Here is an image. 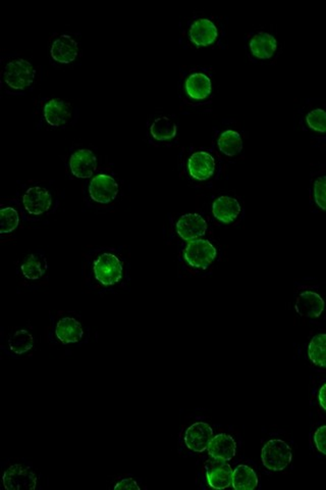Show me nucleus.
Returning <instances> with one entry per match:
<instances>
[{
  "instance_id": "nucleus-27",
  "label": "nucleus",
  "mask_w": 326,
  "mask_h": 490,
  "mask_svg": "<svg viewBox=\"0 0 326 490\" xmlns=\"http://www.w3.org/2000/svg\"><path fill=\"white\" fill-rule=\"evenodd\" d=\"M308 356L315 366L326 368V334H318L310 341Z\"/></svg>"
},
{
  "instance_id": "nucleus-3",
  "label": "nucleus",
  "mask_w": 326,
  "mask_h": 490,
  "mask_svg": "<svg viewBox=\"0 0 326 490\" xmlns=\"http://www.w3.org/2000/svg\"><path fill=\"white\" fill-rule=\"evenodd\" d=\"M42 475L23 459H10L1 470V482L8 490H36L40 487Z\"/></svg>"
},
{
  "instance_id": "nucleus-4",
  "label": "nucleus",
  "mask_w": 326,
  "mask_h": 490,
  "mask_svg": "<svg viewBox=\"0 0 326 490\" xmlns=\"http://www.w3.org/2000/svg\"><path fill=\"white\" fill-rule=\"evenodd\" d=\"M36 80V71L32 63L25 58H14L4 65L2 82L6 89L23 92L29 89Z\"/></svg>"
},
{
  "instance_id": "nucleus-21",
  "label": "nucleus",
  "mask_w": 326,
  "mask_h": 490,
  "mask_svg": "<svg viewBox=\"0 0 326 490\" xmlns=\"http://www.w3.org/2000/svg\"><path fill=\"white\" fill-rule=\"evenodd\" d=\"M212 214L222 224H231L241 214L240 203L229 196H220L212 205Z\"/></svg>"
},
{
  "instance_id": "nucleus-18",
  "label": "nucleus",
  "mask_w": 326,
  "mask_h": 490,
  "mask_svg": "<svg viewBox=\"0 0 326 490\" xmlns=\"http://www.w3.org/2000/svg\"><path fill=\"white\" fill-rule=\"evenodd\" d=\"M190 176L197 181H206L215 172V159L210 153L197 152L188 161Z\"/></svg>"
},
{
  "instance_id": "nucleus-12",
  "label": "nucleus",
  "mask_w": 326,
  "mask_h": 490,
  "mask_svg": "<svg viewBox=\"0 0 326 490\" xmlns=\"http://www.w3.org/2000/svg\"><path fill=\"white\" fill-rule=\"evenodd\" d=\"M67 167L74 178H93L97 172L98 159L95 153L88 148H80L72 153Z\"/></svg>"
},
{
  "instance_id": "nucleus-7",
  "label": "nucleus",
  "mask_w": 326,
  "mask_h": 490,
  "mask_svg": "<svg viewBox=\"0 0 326 490\" xmlns=\"http://www.w3.org/2000/svg\"><path fill=\"white\" fill-rule=\"evenodd\" d=\"M218 257V249L209 240L197 239L190 242L183 251V258L188 266L195 270H206Z\"/></svg>"
},
{
  "instance_id": "nucleus-23",
  "label": "nucleus",
  "mask_w": 326,
  "mask_h": 490,
  "mask_svg": "<svg viewBox=\"0 0 326 490\" xmlns=\"http://www.w3.org/2000/svg\"><path fill=\"white\" fill-rule=\"evenodd\" d=\"M277 43L272 35L266 32L258 33L250 41L253 56L261 60L270 58L277 50Z\"/></svg>"
},
{
  "instance_id": "nucleus-30",
  "label": "nucleus",
  "mask_w": 326,
  "mask_h": 490,
  "mask_svg": "<svg viewBox=\"0 0 326 490\" xmlns=\"http://www.w3.org/2000/svg\"><path fill=\"white\" fill-rule=\"evenodd\" d=\"M306 121L312 130L319 133L326 132V111L323 109H318L310 111Z\"/></svg>"
},
{
  "instance_id": "nucleus-16",
  "label": "nucleus",
  "mask_w": 326,
  "mask_h": 490,
  "mask_svg": "<svg viewBox=\"0 0 326 490\" xmlns=\"http://www.w3.org/2000/svg\"><path fill=\"white\" fill-rule=\"evenodd\" d=\"M237 441L229 433H214L207 452L210 458L220 461H229L237 455Z\"/></svg>"
},
{
  "instance_id": "nucleus-15",
  "label": "nucleus",
  "mask_w": 326,
  "mask_h": 490,
  "mask_svg": "<svg viewBox=\"0 0 326 490\" xmlns=\"http://www.w3.org/2000/svg\"><path fill=\"white\" fill-rule=\"evenodd\" d=\"M177 233L185 242L200 239L206 234L207 222L199 214H186L179 219L176 225Z\"/></svg>"
},
{
  "instance_id": "nucleus-5",
  "label": "nucleus",
  "mask_w": 326,
  "mask_h": 490,
  "mask_svg": "<svg viewBox=\"0 0 326 490\" xmlns=\"http://www.w3.org/2000/svg\"><path fill=\"white\" fill-rule=\"evenodd\" d=\"M87 191L90 199L96 205H108L119 198L120 184L113 175L101 173L91 178Z\"/></svg>"
},
{
  "instance_id": "nucleus-32",
  "label": "nucleus",
  "mask_w": 326,
  "mask_h": 490,
  "mask_svg": "<svg viewBox=\"0 0 326 490\" xmlns=\"http://www.w3.org/2000/svg\"><path fill=\"white\" fill-rule=\"evenodd\" d=\"M314 443L318 452L326 456V425L321 426L315 431Z\"/></svg>"
},
{
  "instance_id": "nucleus-9",
  "label": "nucleus",
  "mask_w": 326,
  "mask_h": 490,
  "mask_svg": "<svg viewBox=\"0 0 326 490\" xmlns=\"http://www.w3.org/2000/svg\"><path fill=\"white\" fill-rule=\"evenodd\" d=\"M261 458L266 469L282 471L292 461V448L282 439H271L262 448Z\"/></svg>"
},
{
  "instance_id": "nucleus-33",
  "label": "nucleus",
  "mask_w": 326,
  "mask_h": 490,
  "mask_svg": "<svg viewBox=\"0 0 326 490\" xmlns=\"http://www.w3.org/2000/svg\"><path fill=\"white\" fill-rule=\"evenodd\" d=\"M318 400L321 408L326 411V383L321 387L320 390H319Z\"/></svg>"
},
{
  "instance_id": "nucleus-22",
  "label": "nucleus",
  "mask_w": 326,
  "mask_h": 490,
  "mask_svg": "<svg viewBox=\"0 0 326 490\" xmlns=\"http://www.w3.org/2000/svg\"><path fill=\"white\" fill-rule=\"evenodd\" d=\"M185 87L188 95L195 100H206L212 92L211 80L203 73H194L188 77Z\"/></svg>"
},
{
  "instance_id": "nucleus-2",
  "label": "nucleus",
  "mask_w": 326,
  "mask_h": 490,
  "mask_svg": "<svg viewBox=\"0 0 326 490\" xmlns=\"http://www.w3.org/2000/svg\"><path fill=\"white\" fill-rule=\"evenodd\" d=\"M88 338V329L81 316L74 312L60 310L52 317L48 331V340L51 345H78Z\"/></svg>"
},
{
  "instance_id": "nucleus-28",
  "label": "nucleus",
  "mask_w": 326,
  "mask_h": 490,
  "mask_svg": "<svg viewBox=\"0 0 326 490\" xmlns=\"http://www.w3.org/2000/svg\"><path fill=\"white\" fill-rule=\"evenodd\" d=\"M21 216L14 205H1V235L12 234L19 228Z\"/></svg>"
},
{
  "instance_id": "nucleus-8",
  "label": "nucleus",
  "mask_w": 326,
  "mask_h": 490,
  "mask_svg": "<svg viewBox=\"0 0 326 490\" xmlns=\"http://www.w3.org/2000/svg\"><path fill=\"white\" fill-rule=\"evenodd\" d=\"M214 435L212 426L203 420H198L186 427L181 434V443L186 450L193 454L207 452L208 445Z\"/></svg>"
},
{
  "instance_id": "nucleus-31",
  "label": "nucleus",
  "mask_w": 326,
  "mask_h": 490,
  "mask_svg": "<svg viewBox=\"0 0 326 490\" xmlns=\"http://www.w3.org/2000/svg\"><path fill=\"white\" fill-rule=\"evenodd\" d=\"M314 198L317 205L326 211V176L317 179L315 182Z\"/></svg>"
},
{
  "instance_id": "nucleus-25",
  "label": "nucleus",
  "mask_w": 326,
  "mask_h": 490,
  "mask_svg": "<svg viewBox=\"0 0 326 490\" xmlns=\"http://www.w3.org/2000/svg\"><path fill=\"white\" fill-rule=\"evenodd\" d=\"M178 127L170 118L159 117L151 124L150 134L157 141H170L177 136Z\"/></svg>"
},
{
  "instance_id": "nucleus-19",
  "label": "nucleus",
  "mask_w": 326,
  "mask_h": 490,
  "mask_svg": "<svg viewBox=\"0 0 326 490\" xmlns=\"http://www.w3.org/2000/svg\"><path fill=\"white\" fill-rule=\"evenodd\" d=\"M325 301L313 291H304L297 297L296 312L305 318H318L325 310Z\"/></svg>"
},
{
  "instance_id": "nucleus-20",
  "label": "nucleus",
  "mask_w": 326,
  "mask_h": 490,
  "mask_svg": "<svg viewBox=\"0 0 326 490\" xmlns=\"http://www.w3.org/2000/svg\"><path fill=\"white\" fill-rule=\"evenodd\" d=\"M190 40L197 46H209L215 42L218 37V27L208 19L195 21L190 28Z\"/></svg>"
},
{
  "instance_id": "nucleus-29",
  "label": "nucleus",
  "mask_w": 326,
  "mask_h": 490,
  "mask_svg": "<svg viewBox=\"0 0 326 490\" xmlns=\"http://www.w3.org/2000/svg\"><path fill=\"white\" fill-rule=\"evenodd\" d=\"M111 490H141L142 487L140 484L139 479L131 474H122L120 476L115 477L111 481Z\"/></svg>"
},
{
  "instance_id": "nucleus-1",
  "label": "nucleus",
  "mask_w": 326,
  "mask_h": 490,
  "mask_svg": "<svg viewBox=\"0 0 326 490\" xmlns=\"http://www.w3.org/2000/svg\"><path fill=\"white\" fill-rule=\"evenodd\" d=\"M84 276L87 285L92 290H122L130 279L128 253L113 247L93 249L85 259Z\"/></svg>"
},
{
  "instance_id": "nucleus-10",
  "label": "nucleus",
  "mask_w": 326,
  "mask_h": 490,
  "mask_svg": "<svg viewBox=\"0 0 326 490\" xmlns=\"http://www.w3.org/2000/svg\"><path fill=\"white\" fill-rule=\"evenodd\" d=\"M35 347V337L30 330L19 328L13 330L4 337L1 349L12 358H24L29 356Z\"/></svg>"
},
{
  "instance_id": "nucleus-24",
  "label": "nucleus",
  "mask_w": 326,
  "mask_h": 490,
  "mask_svg": "<svg viewBox=\"0 0 326 490\" xmlns=\"http://www.w3.org/2000/svg\"><path fill=\"white\" fill-rule=\"evenodd\" d=\"M231 487L236 490H252L258 487V477L252 468L238 465L233 471Z\"/></svg>"
},
{
  "instance_id": "nucleus-13",
  "label": "nucleus",
  "mask_w": 326,
  "mask_h": 490,
  "mask_svg": "<svg viewBox=\"0 0 326 490\" xmlns=\"http://www.w3.org/2000/svg\"><path fill=\"white\" fill-rule=\"evenodd\" d=\"M233 471L229 461L210 458L204 465V478L213 489H225L231 485Z\"/></svg>"
},
{
  "instance_id": "nucleus-14",
  "label": "nucleus",
  "mask_w": 326,
  "mask_h": 490,
  "mask_svg": "<svg viewBox=\"0 0 326 490\" xmlns=\"http://www.w3.org/2000/svg\"><path fill=\"white\" fill-rule=\"evenodd\" d=\"M52 60L60 65H70L78 58L80 48L73 36L60 34L52 39L49 46Z\"/></svg>"
},
{
  "instance_id": "nucleus-26",
  "label": "nucleus",
  "mask_w": 326,
  "mask_h": 490,
  "mask_svg": "<svg viewBox=\"0 0 326 490\" xmlns=\"http://www.w3.org/2000/svg\"><path fill=\"white\" fill-rule=\"evenodd\" d=\"M218 148L227 157H235L243 150V139L237 131L227 130L218 138Z\"/></svg>"
},
{
  "instance_id": "nucleus-11",
  "label": "nucleus",
  "mask_w": 326,
  "mask_h": 490,
  "mask_svg": "<svg viewBox=\"0 0 326 490\" xmlns=\"http://www.w3.org/2000/svg\"><path fill=\"white\" fill-rule=\"evenodd\" d=\"M17 274L28 283L34 284L44 279L48 262L44 253H31L24 255L17 264Z\"/></svg>"
},
{
  "instance_id": "nucleus-6",
  "label": "nucleus",
  "mask_w": 326,
  "mask_h": 490,
  "mask_svg": "<svg viewBox=\"0 0 326 490\" xmlns=\"http://www.w3.org/2000/svg\"><path fill=\"white\" fill-rule=\"evenodd\" d=\"M24 211L32 218H40L51 211L54 196L47 188L33 185L24 191L21 199Z\"/></svg>"
},
{
  "instance_id": "nucleus-17",
  "label": "nucleus",
  "mask_w": 326,
  "mask_h": 490,
  "mask_svg": "<svg viewBox=\"0 0 326 490\" xmlns=\"http://www.w3.org/2000/svg\"><path fill=\"white\" fill-rule=\"evenodd\" d=\"M72 106L60 98H52L43 106V117L46 124L52 128L65 126L72 118Z\"/></svg>"
}]
</instances>
